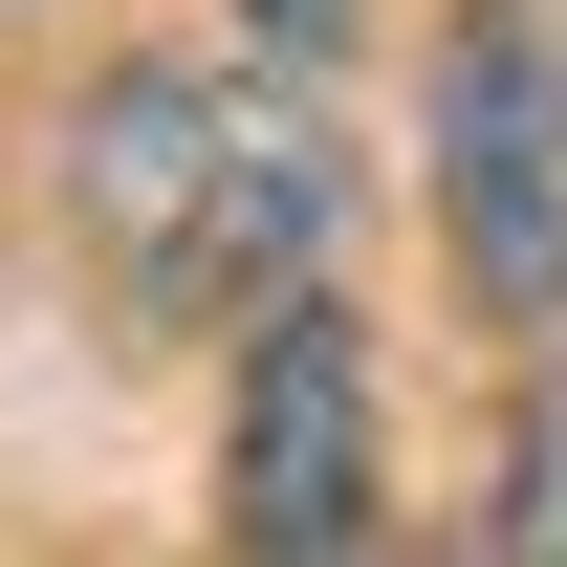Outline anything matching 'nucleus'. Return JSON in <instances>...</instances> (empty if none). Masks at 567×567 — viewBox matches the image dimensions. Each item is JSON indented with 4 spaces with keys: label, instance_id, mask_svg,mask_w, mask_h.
I'll use <instances>...</instances> for the list:
<instances>
[{
    "label": "nucleus",
    "instance_id": "f257e3e1",
    "mask_svg": "<svg viewBox=\"0 0 567 567\" xmlns=\"http://www.w3.org/2000/svg\"><path fill=\"white\" fill-rule=\"evenodd\" d=\"M66 218L110 306L132 328H284V306H328V218H350V153L306 132V87L284 66H87L66 110Z\"/></svg>",
    "mask_w": 567,
    "mask_h": 567
},
{
    "label": "nucleus",
    "instance_id": "f03ea898",
    "mask_svg": "<svg viewBox=\"0 0 567 567\" xmlns=\"http://www.w3.org/2000/svg\"><path fill=\"white\" fill-rule=\"evenodd\" d=\"M436 218L502 328L567 306V0H458L436 44Z\"/></svg>",
    "mask_w": 567,
    "mask_h": 567
},
{
    "label": "nucleus",
    "instance_id": "7ed1b4c3",
    "mask_svg": "<svg viewBox=\"0 0 567 567\" xmlns=\"http://www.w3.org/2000/svg\"><path fill=\"white\" fill-rule=\"evenodd\" d=\"M218 546H240V567H371V328H350V306H284L262 350H240Z\"/></svg>",
    "mask_w": 567,
    "mask_h": 567
},
{
    "label": "nucleus",
    "instance_id": "20e7f679",
    "mask_svg": "<svg viewBox=\"0 0 567 567\" xmlns=\"http://www.w3.org/2000/svg\"><path fill=\"white\" fill-rule=\"evenodd\" d=\"M502 567H567V393L524 415V458H502Z\"/></svg>",
    "mask_w": 567,
    "mask_h": 567
},
{
    "label": "nucleus",
    "instance_id": "39448f33",
    "mask_svg": "<svg viewBox=\"0 0 567 567\" xmlns=\"http://www.w3.org/2000/svg\"><path fill=\"white\" fill-rule=\"evenodd\" d=\"M350 44V0H240V66H328Z\"/></svg>",
    "mask_w": 567,
    "mask_h": 567
}]
</instances>
